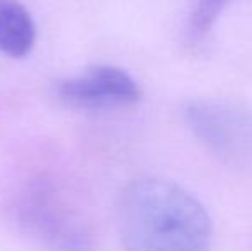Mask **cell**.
Wrapping results in <instances>:
<instances>
[{
    "instance_id": "5",
    "label": "cell",
    "mask_w": 252,
    "mask_h": 251,
    "mask_svg": "<svg viewBox=\"0 0 252 251\" xmlns=\"http://www.w3.org/2000/svg\"><path fill=\"white\" fill-rule=\"evenodd\" d=\"M36 41V24L19 0H0V54L23 59Z\"/></svg>"
},
{
    "instance_id": "6",
    "label": "cell",
    "mask_w": 252,
    "mask_h": 251,
    "mask_svg": "<svg viewBox=\"0 0 252 251\" xmlns=\"http://www.w3.org/2000/svg\"><path fill=\"white\" fill-rule=\"evenodd\" d=\"M230 2L232 0H194L186 30L189 45H199L208 36L220 14Z\"/></svg>"
},
{
    "instance_id": "4",
    "label": "cell",
    "mask_w": 252,
    "mask_h": 251,
    "mask_svg": "<svg viewBox=\"0 0 252 251\" xmlns=\"http://www.w3.org/2000/svg\"><path fill=\"white\" fill-rule=\"evenodd\" d=\"M55 95L74 108L105 110L136 104L141 98V88L126 69L100 64L88 67L79 76L59 81Z\"/></svg>"
},
{
    "instance_id": "3",
    "label": "cell",
    "mask_w": 252,
    "mask_h": 251,
    "mask_svg": "<svg viewBox=\"0 0 252 251\" xmlns=\"http://www.w3.org/2000/svg\"><path fill=\"white\" fill-rule=\"evenodd\" d=\"M184 119L213 155L230 165L252 158V112L242 105L220 100H190Z\"/></svg>"
},
{
    "instance_id": "2",
    "label": "cell",
    "mask_w": 252,
    "mask_h": 251,
    "mask_svg": "<svg viewBox=\"0 0 252 251\" xmlns=\"http://www.w3.org/2000/svg\"><path fill=\"white\" fill-rule=\"evenodd\" d=\"M17 224L48 251H91L90 229L50 181L28 179L14 194Z\"/></svg>"
},
{
    "instance_id": "1",
    "label": "cell",
    "mask_w": 252,
    "mask_h": 251,
    "mask_svg": "<svg viewBox=\"0 0 252 251\" xmlns=\"http://www.w3.org/2000/svg\"><path fill=\"white\" fill-rule=\"evenodd\" d=\"M119 232L124 251H211L206 208L165 179H137L124 189Z\"/></svg>"
}]
</instances>
